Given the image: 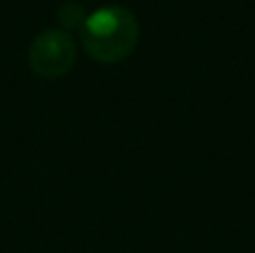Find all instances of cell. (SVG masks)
Returning <instances> with one entry per match:
<instances>
[{"label": "cell", "instance_id": "obj_2", "mask_svg": "<svg viewBox=\"0 0 255 253\" xmlns=\"http://www.w3.org/2000/svg\"><path fill=\"white\" fill-rule=\"evenodd\" d=\"M76 58L74 40L67 31L47 29L31 40L29 47V67L34 74L45 79H56L70 72Z\"/></svg>", "mask_w": 255, "mask_h": 253}, {"label": "cell", "instance_id": "obj_1", "mask_svg": "<svg viewBox=\"0 0 255 253\" xmlns=\"http://www.w3.org/2000/svg\"><path fill=\"white\" fill-rule=\"evenodd\" d=\"M85 52L101 63H117L134 49L139 27L124 7H103L85 18L83 27Z\"/></svg>", "mask_w": 255, "mask_h": 253}, {"label": "cell", "instance_id": "obj_3", "mask_svg": "<svg viewBox=\"0 0 255 253\" xmlns=\"http://www.w3.org/2000/svg\"><path fill=\"white\" fill-rule=\"evenodd\" d=\"M58 20L63 27L74 29V27H83L85 18H83V7L79 2H63L58 9Z\"/></svg>", "mask_w": 255, "mask_h": 253}]
</instances>
